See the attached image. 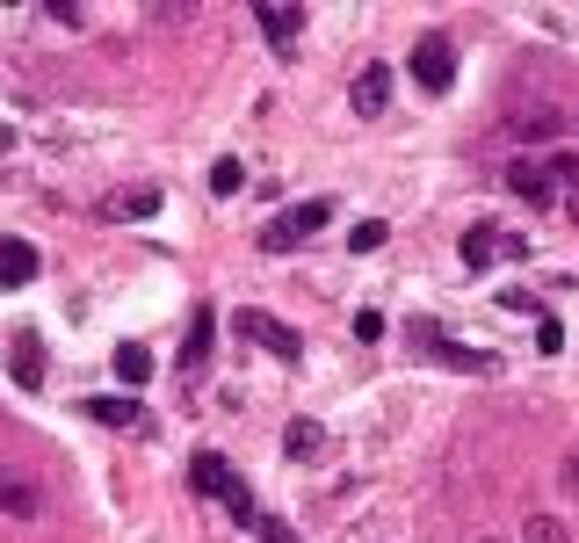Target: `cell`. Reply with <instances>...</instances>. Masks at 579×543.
<instances>
[{"instance_id":"277c9868","label":"cell","mask_w":579,"mask_h":543,"mask_svg":"<svg viewBox=\"0 0 579 543\" xmlns=\"http://www.w3.org/2000/svg\"><path fill=\"white\" fill-rule=\"evenodd\" d=\"M319 225H334V203H326V196H312V203H290V211H282L276 225L261 232V246H268V254H282V246H298V240H312Z\"/></svg>"},{"instance_id":"4fadbf2b","label":"cell","mask_w":579,"mask_h":543,"mask_svg":"<svg viewBox=\"0 0 579 543\" xmlns=\"http://www.w3.org/2000/svg\"><path fill=\"white\" fill-rule=\"evenodd\" d=\"M80 413H88V421H102V428H138L145 421L138 399H109V391H102V399H80Z\"/></svg>"},{"instance_id":"ba28073f","label":"cell","mask_w":579,"mask_h":543,"mask_svg":"<svg viewBox=\"0 0 579 543\" xmlns=\"http://www.w3.org/2000/svg\"><path fill=\"white\" fill-rule=\"evenodd\" d=\"M254 22H261V36H268V52H276V58L298 52V36H304V15H298V8H276V0H261V8H254Z\"/></svg>"},{"instance_id":"ac0fdd59","label":"cell","mask_w":579,"mask_h":543,"mask_svg":"<svg viewBox=\"0 0 579 543\" xmlns=\"http://www.w3.org/2000/svg\"><path fill=\"white\" fill-rule=\"evenodd\" d=\"M522 543H572V529H565L558 514H528V522H522Z\"/></svg>"},{"instance_id":"44dd1931","label":"cell","mask_w":579,"mask_h":543,"mask_svg":"<svg viewBox=\"0 0 579 543\" xmlns=\"http://www.w3.org/2000/svg\"><path fill=\"white\" fill-rule=\"evenodd\" d=\"M558 348H565V326L544 312V319H536V355H558Z\"/></svg>"},{"instance_id":"6da1fadb","label":"cell","mask_w":579,"mask_h":543,"mask_svg":"<svg viewBox=\"0 0 579 543\" xmlns=\"http://www.w3.org/2000/svg\"><path fill=\"white\" fill-rule=\"evenodd\" d=\"M189 486H196V492H211V500H225V508H232V522H240V529H254V522H261V514H254V492H246V478L232 472V464H225L218 450H196V464H189Z\"/></svg>"},{"instance_id":"e0dca14e","label":"cell","mask_w":579,"mask_h":543,"mask_svg":"<svg viewBox=\"0 0 579 543\" xmlns=\"http://www.w3.org/2000/svg\"><path fill=\"white\" fill-rule=\"evenodd\" d=\"M116 377H123V385H145V377H153V355H145L138 341H123V348H116Z\"/></svg>"},{"instance_id":"ffe728a7","label":"cell","mask_w":579,"mask_h":543,"mask_svg":"<svg viewBox=\"0 0 579 543\" xmlns=\"http://www.w3.org/2000/svg\"><path fill=\"white\" fill-rule=\"evenodd\" d=\"M211 189L218 196H240L246 189V167H240V159H218V167H211Z\"/></svg>"},{"instance_id":"9c48e42d","label":"cell","mask_w":579,"mask_h":543,"mask_svg":"<svg viewBox=\"0 0 579 543\" xmlns=\"http://www.w3.org/2000/svg\"><path fill=\"white\" fill-rule=\"evenodd\" d=\"M348 109H355V117H385V109H391V66H363V73H355Z\"/></svg>"},{"instance_id":"d6986e66","label":"cell","mask_w":579,"mask_h":543,"mask_svg":"<svg viewBox=\"0 0 579 543\" xmlns=\"http://www.w3.org/2000/svg\"><path fill=\"white\" fill-rule=\"evenodd\" d=\"M385 240H391V225H385V218H363V225L348 232V254H377Z\"/></svg>"},{"instance_id":"5b68a950","label":"cell","mask_w":579,"mask_h":543,"mask_svg":"<svg viewBox=\"0 0 579 543\" xmlns=\"http://www.w3.org/2000/svg\"><path fill=\"white\" fill-rule=\"evenodd\" d=\"M457 254H464V268H492V262H522L528 240H514V232H500V225H471L457 240Z\"/></svg>"},{"instance_id":"484cf974","label":"cell","mask_w":579,"mask_h":543,"mask_svg":"<svg viewBox=\"0 0 579 543\" xmlns=\"http://www.w3.org/2000/svg\"><path fill=\"white\" fill-rule=\"evenodd\" d=\"M478 543H508V536H478Z\"/></svg>"},{"instance_id":"5bb4252c","label":"cell","mask_w":579,"mask_h":543,"mask_svg":"<svg viewBox=\"0 0 579 543\" xmlns=\"http://www.w3.org/2000/svg\"><path fill=\"white\" fill-rule=\"evenodd\" d=\"M508 189L522 196V203H550V175L536 167V159H514V167H508Z\"/></svg>"},{"instance_id":"603a6c76","label":"cell","mask_w":579,"mask_h":543,"mask_svg":"<svg viewBox=\"0 0 579 543\" xmlns=\"http://www.w3.org/2000/svg\"><path fill=\"white\" fill-rule=\"evenodd\" d=\"M500 304H508V312H528V319H544V298H528V290H508Z\"/></svg>"},{"instance_id":"7402d4cb","label":"cell","mask_w":579,"mask_h":543,"mask_svg":"<svg viewBox=\"0 0 579 543\" xmlns=\"http://www.w3.org/2000/svg\"><path fill=\"white\" fill-rule=\"evenodd\" d=\"M544 175H550V181H565V189H579V153H558Z\"/></svg>"},{"instance_id":"d4e9b609","label":"cell","mask_w":579,"mask_h":543,"mask_svg":"<svg viewBox=\"0 0 579 543\" xmlns=\"http://www.w3.org/2000/svg\"><path fill=\"white\" fill-rule=\"evenodd\" d=\"M565 492H579V456H572V464H565Z\"/></svg>"},{"instance_id":"cb8c5ba5","label":"cell","mask_w":579,"mask_h":543,"mask_svg":"<svg viewBox=\"0 0 579 543\" xmlns=\"http://www.w3.org/2000/svg\"><path fill=\"white\" fill-rule=\"evenodd\" d=\"M254 529H261L268 543H298V536H290V529H282V522H254Z\"/></svg>"},{"instance_id":"9a60e30c","label":"cell","mask_w":579,"mask_h":543,"mask_svg":"<svg viewBox=\"0 0 579 543\" xmlns=\"http://www.w3.org/2000/svg\"><path fill=\"white\" fill-rule=\"evenodd\" d=\"M15 385L22 391L44 385V348H36V333H15Z\"/></svg>"},{"instance_id":"8992f818","label":"cell","mask_w":579,"mask_h":543,"mask_svg":"<svg viewBox=\"0 0 579 543\" xmlns=\"http://www.w3.org/2000/svg\"><path fill=\"white\" fill-rule=\"evenodd\" d=\"M413 80H421L427 95H449V80H457V52H449V36H421V44H413Z\"/></svg>"},{"instance_id":"8fae6325","label":"cell","mask_w":579,"mask_h":543,"mask_svg":"<svg viewBox=\"0 0 579 543\" xmlns=\"http://www.w3.org/2000/svg\"><path fill=\"white\" fill-rule=\"evenodd\" d=\"M211 333H218V312H211V304H196V312H189V333H181V369H196L203 355H211Z\"/></svg>"},{"instance_id":"7a4b0ae2","label":"cell","mask_w":579,"mask_h":543,"mask_svg":"<svg viewBox=\"0 0 579 543\" xmlns=\"http://www.w3.org/2000/svg\"><path fill=\"white\" fill-rule=\"evenodd\" d=\"M405 341H421V348H435L442 369H471V377H500V355L486 348H464V341H449V333L435 326V319H405Z\"/></svg>"},{"instance_id":"2e32d148","label":"cell","mask_w":579,"mask_h":543,"mask_svg":"<svg viewBox=\"0 0 579 543\" xmlns=\"http://www.w3.org/2000/svg\"><path fill=\"white\" fill-rule=\"evenodd\" d=\"M319 442H326L319 421H290V428H282V456H319Z\"/></svg>"},{"instance_id":"52a82bcc","label":"cell","mask_w":579,"mask_h":543,"mask_svg":"<svg viewBox=\"0 0 579 543\" xmlns=\"http://www.w3.org/2000/svg\"><path fill=\"white\" fill-rule=\"evenodd\" d=\"M0 514H15V522H36L44 514V486L15 464H0Z\"/></svg>"},{"instance_id":"7c38bea8","label":"cell","mask_w":579,"mask_h":543,"mask_svg":"<svg viewBox=\"0 0 579 543\" xmlns=\"http://www.w3.org/2000/svg\"><path fill=\"white\" fill-rule=\"evenodd\" d=\"M0 282H8V290L36 282V246L30 240H0Z\"/></svg>"},{"instance_id":"3957f363","label":"cell","mask_w":579,"mask_h":543,"mask_svg":"<svg viewBox=\"0 0 579 543\" xmlns=\"http://www.w3.org/2000/svg\"><path fill=\"white\" fill-rule=\"evenodd\" d=\"M232 333H246L254 348L282 355V363H298V355H304V341H298V333H290V326H282V319H268L261 304H240V312H232Z\"/></svg>"},{"instance_id":"30bf717a","label":"cell","mask_w":579,"mask_h":543,"mask_svg":"<svg viewBox=\"0 0 579 543\" xmlns=\"http://www.w3.org/2000/svg\"><path fill=\"white\" fill-rule=\"evenodd\" d=\"M159 203H167V189L159 181H138V189H123V196H109V218H123V225H138V218H153Z\"/></svg>"}]
</instances>
